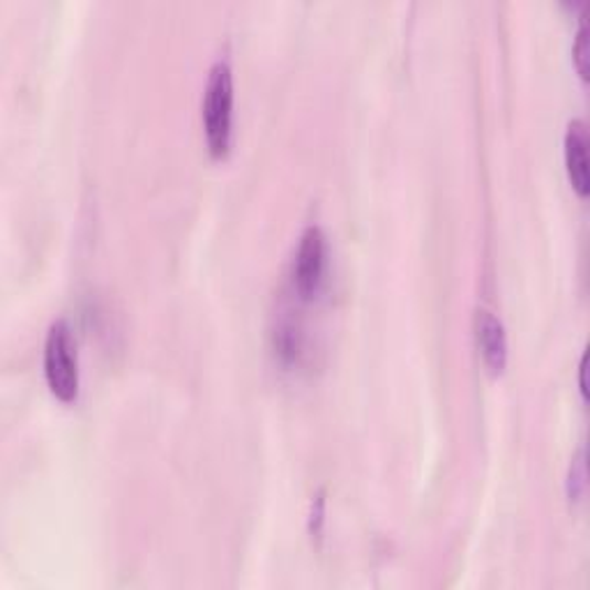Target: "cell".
Masks as SVG:
<instances>
[{
	"label": "cell",
	"instance_id": "obj_1",
	"mask_svg": "<svg viewBox=\"0 0 590 590\" xmlns=\"http://www.w3.org/2000/svg\"><path fill=\"white\" fill-rule=\"evenodd\" d=\"M206 144L212 157H226L233 139V72L226 61L212 63L201 102Z\"/></svg>",
	"mask_w": 590,
	"mask_h": 590
},
{
	"label": "cell",
	"instance_id": "obj_2",
	"mask_svg": "<svg viewBox=\"0 0 590 590\" xmlns=\"http://www.w3.org/2000/svg\"><path fill=\"white\" fill-rule=\"evenodd\" d=\"M44 377L51 392L63 401H74L78 394V360L76 344L67 320L51 324L44 341Z\"/></svg>",
	"mask_w": 590,
	"mask_h": 590
},
{
	"label": "cell",
	"instance_id": "obj_3",
	"mask_svg": "<svg viewBox=\"0 0 590 590\" xmlns=\"http://www.w3.org/2000/svg\"><path fill=\"white\" fill-rule=\"evenodd\" d=\"M326 256H328V243L324 229L316 224L307 226L301 235V243L293 259V288L301 298L305 301L314 298L320 284H324Z\"/></svg>",
	"mask_w": 590,
	"mask_h": 590
},
{
	"label": "cell",
	"instance_id": "obj_4",
	"mask_svg": "<svg viewBox=\"0 0 590 590\" xmlns=\"http://www.w3.org/2000/svg\"><path fill=\"white\" fill-rule=\"evenodd\" d=\"M475 339L489 371L501 373L507 365V335L503 320L487 307L475 312Z\"/></svg>",
	"mask_w": 590,
	"mask_h": 590
},
{
	"label": "cell",
	"instance_id": "obj_5",
	"mask_svg": "<svg viewBox=\"0 0 590 590\" xmlns=\"http://www.w3.org/2000/svg\"><path fill=\"white\" fill-rule=\"evenodd\" d=\"M566 167L570 182L581 199L588 197V129L583 120H572L566 131Z\"/></svg>",
	"mask_w": 590,
	"mask_h": 590
},
{
	"label": "cell",
	"instance_id": "obj_6",
	"mask_svg": "<svg viewBox=\"0 0 590 590\" xmlns=\"http://www.w3.org/2000/svg\"><path fill=\"white\" fill-rule=\"evenodd\" d=\"M275 354L284 365H298L305 356V328L293 316H282L273 330Z\"/></svg>",
	"mask_w": 590,
	"mask_h": 590
},
{
	"label": "cell",
	"instance_id": "obj_7",
	"mask_svg": "<svg viewBox=\"0 0 590 590\" xmlns=\"http://www.w3.org/2000/svg\"><path fill=\"white\" fill-rule=\"evenodd\" d=\"M575 63H577V70L581 74V78H588V8L586 12L581 14V21H579V31H577V38H575Z\"/></svg>",
	"mask_w": 590,
	"mask_h": 590
},
{
	"label": "cell",
	"instance_id": "obj_8",
	"mask_svg": "<svg viewBox=\"0 0 590 590\" xmlns=\"http://www.w3.org/2000/svg\"><path fill=\"white\" fill-rule=\"evenodd\" d=\"M583 485H586V457H583V450H579V454H577L572 466H570V480H568L570 496L579 498Z\"/></svg>",
	"mask_w": 590,
	"mask_h": 590
},
{
	"label": "cell",
	"instance_id": "obj_9",
	"mask_svg": "<svg viewBox=\"0 0 590 590\" xmlns=\"http://www.w3.org/2000/svg\"><path fill=\"white\" fill-rule=\"evenodd\" d=\"M586 362H588V354H583L581 362H579V388H581L583 397L588 394V388H586Z\"/></svg>",
	"mask_w": 590,
	"mask_h": 590
}]
</instances>
